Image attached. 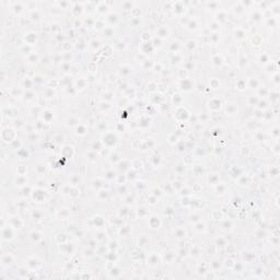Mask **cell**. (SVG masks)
Listing matches in <instances>:
<instances>
[{"mask_svg": "<svg viewBox=\"0 0 280 280\" xmlns=\"http://www.w3.org/2000/svg\"><path fill=\"white\" fill-rule=\"evenodd\" d=\"M12 262H13V257H12L11 255H6V256H3L2 259H1V263H2L3 266H9V265L12 264Z\"/></svg>", "mask_w": 280, "mask_h": 280, "instance_id": "6da1fadb", "label": "cell"}]
</instances>
